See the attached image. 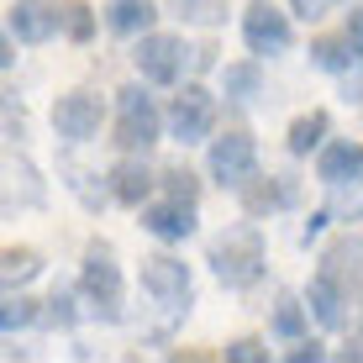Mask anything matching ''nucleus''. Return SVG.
<instances>
[{
	"label": "nucleus",
	"instance_id": "473e14b6",
	"mask_svg": "<svg viewBox=\"0 0 363 363\" xmlns=\"http://www.w3.org/2000/svg\"><path fill=\"white\" fill-rule=\"evenodd\" d=\"M327 221H337V216H332V206H321V211H311V216H306V227H300V242H306V247H311V242H316V237H321V232H327Z\"/></svg>",
	"mask_w": 363,
	"mask_h": 363
},
{
	"label": "nucleus",
	"instance_id": "393cba45",
	"mask_svg": "<svg viewBox=\"0 0 363 363\" xmlns=\"http://www.w3.org/2000/svg\"><path fill=\"white\" fill-rule=\"evenodd\" d=\"M32 321H43V306H37L32 295H21V290H6V300H0V332L16 337V332H27Z\"/></svg>",
	"mask_w": 363,
	"mask_h": 363
},
{
	"label": "nucleus",
	"instance_id": "f8f14e48",
	"mask_svg": "<svg viewBox=\"0 0 363 363\" xmlns=\"http://www.w3.org/2000/svg\"><path fill=\"white\" fill-rule=\"evenodd\" d=\"M353 300H358V295L347 290L332 269L316 264V274H311V284H306V306H311V316H316V327L342 332V327H347V306H353Z\"/></svg>",
	"mask_w": 363,
	"mask_h": 363
},
{
	"label": "nucleus",
	"instance_id": "dca6fc26",
	"mask_svg": "<svg viewBox=\"0 0 363 363\" xmlns=\"http://www.w3.org/2000/svg\"><path fill=\"white\" fill-rule=\"evenodd\" d=\"M321 269H332L337 279L347 284L358 300H363V232H342L321 247Z\"/></svg>",
	"mask_w": 363,
	"mask_h": 363
},
{
	"label": "nucleus",
	"instance_id": "c85d7f7f",
	"mask_svg": "<svg viewBox=\"0 0 363 363\" xmlns=\"http://www.w3.org/2000/svg\"><path fill=\"white\" fill-rule=\"evenodd\" d=\"M332 216L337 221H363V184H342V190H332Z\"/></svg>",
	"mask_w": 363,
	"mask_h": 363
},
{
	"label": "nucleus",
	"instance_id": "1a4fd4ad",
	"mask_svg": "<svg viewBox=\"0 0 363 363\" xmlns=\"http://www.w3.org/2000/svg\"><path fill=\"white\" fill-rule=\"evenodd\" d=\"M100 121H106V100H100V90H84V84H79V90H69V95L53 100V132L64 137L69 147L95 143Z\"/></svg>",
	"mask_w": 363,
	"mask_h": 363
},
{
	"label": "nucleus",
	"instance_id": "9b49d317",
	"mask_svg": "<svg viewBox=\"0 0 363 363\" xmlns=\"http://www.w3.org/2000/svg\"><path fill=\"white\" fill-rule=\"evenodd\" d=\"M200 206H190V200H174V195H153L137 216H143V232L147 237H158V242H190L195 227H200V216H195Z\"/></svg>",
	"mask_w": 363,
	"mask_h": 363
},
{
	"label": "nucleus",
	"instance_id": "f3484780",
	"mask_svg": "<svg viewBox=\"0 0 363 363\" xmlns=\"http://www.w3.org/2000/svg\"><path fill=\"white\" fill-rule=\"evenodd\" d=\"M311 306H306V295H290V290H279L274 295V311H269V337L274 342H300V337L311 332Z\"/></svg>",
	"mask_w": 363,
	"mask_h": 363
},
{
	"label": "nucleus",
	"instance_id": "ddd939ff",
	"mask_svg": "<svg viewBox=\"0 0 363 363\" xmlns=\"http://www.w3.org/2000/svg\"><path fill=\"white\" fill-rule=\"evenodd\" d=\"M6 27L21 37V48H43L64 32V11L48 0H11L6 6Z\"/></svg>",
	"mask_w": 363,
	"mask_h": 363
},
{
	"label": "nucleus",
	"instance_id": "f03ea898",
	"mask_svg": "<svg viewBox=\"0 0 363 363\" xmlns=\"http://www.w3.org/2000/svg\"><path fill=\"white\" fill-rule=\"evenodd\" d=\"M79 290H84V306H90L95 321H106V327H121V321H127V290H121L116 247L100 242V237L79 258Z\"/></svg>",
	"mask_w": 363,
	"mask_h": 363
},
{
	"label": "nucleus",
	"instance_id": "bb28decb",
	"mask_svg": "<svg viewBox=\"0 0 363 363\" xmlns=\"http://www.w3.org/2000/svg\"><path fill=\"white\" fill-rule=\"evenodd\" d=\"M58 11H64V37L69 43H79V48L95 43V11L84 6V0H64Z\"/></svg>",
	"mask_w": 363,
	"mask_h": 363
},
{
	"label": "nucleus",
	"instance_id": "412c9836",
	"mask_svg": "<svg viewBox=\"0 0 363 363\" xmlns=\"http://www.w3.org/2000/svg\"><path fill=\"white\" fill-rule=\"evenodd\" d=\"M84 316H90V306H84L79 284H58V290L43 300V321H48V327H58V332H74Z\"/></svg>",
	"mask_w": 363,
	"mask_h": 363
},
{
	"label": "nucleus",
	"instance_id": "6e6552de",
	"mask_svg": "<svg viewBox=\"0 0 363 363\" xmlns=\"http://www.w3.org/2000/svg\"><path fill=\"white\" fill-rule=\"evenodd\" d=\"M295 11H279L274 0H253L242 11V43L253 58H279L295 48V27H290Z\"/></svg>",
	"mask_w": 363,
	"mask_h": 363
},
{
	"label": "nucleus",
	"instance_id": "7ed1b4c3",
	"mask_svg": "<svg viewBox=\"0 0 363 363\" xmlns=\"http://www.w3.org/2000/svg\"><path fill=\"white\" fill-rule=\"evenodd\" d=\"M158 137H169V111L153 100L147 79L116 90V147L121 153H153Z\"/></svg>",
	"mask_w": 363,
	"mask_h": 363
},
{
	"label": "nucleus",
	"instance_id": "4468645a",
	"mask_svg": "<svg viewBox=\"0 0 363 363\" xmlns=\"http://www.w3.org/2000/svg\"><path fill=\"white\" fill-rule=\"evenodd\" d=\"M247 216H274V211H290L300 200V179L295 174H253V179L237 190Z\"/></svg>",
	"mask_w": 363,
	"mask_h": 363
},
{
	"label": "nucleus",
	"instance_id": "72a5a7b5",
	"mask_svg": "<svg viewBox=\"0 0 363 363\" xmlns=\"http://www.w3.org/2000/svg\"><path fill=\"white\" fill-rule=\"evenodd\" d=\"M337 79H342L337 95H342L347 106H363V69H347V74H337Z\"/></svg>",
	"mask_w": 363,
	"mask_h": 363
},
{
	"label": "nucleus",
	"instance_id": "c9c22d12",
	"mask_svg": "<svg viewBox=\"0 0 363 363\" xmlns=\"http://www.w3.org/2000/svg\"><path fill=\"white\" fill-rule=\"evenodd\" d=\"M342 32H347V37H353V43L363 48V6H353V11H347V21H342Z\"/></svg>",
	"mask_w": 363,
	"mask_h": 363
},
{
	"label": "nucleus",
	"instance_id": "a878e982",
	"mask_svg": "<svg viewBox=\"0 0 363 363\" xmlns=\"http://www.w3.org/2000/svg\"><path fill=\"white\" fill-rule=\"evenodd\" d=\"M158 190L174 195V200H190V206H200V174L190 164H169L158 169Z\"/></svg>",
	"mask_w": 363,
	"mask_h": 363
},
{
	"label": "nucleus",
	"instance_id": "cd10ccee",
	"mask_svg": "<svg viewBox=\"0 0 363 363\" xmlns=\"http://www.w3.org/2000/svg\"><path fill=\"white\" fill-rule=\"evenodd\" d=\"M6 179H11V184H21V206H43V184H37V169L27 164V158H11ZM11 200H16V190L6 195V206H11Z\"/></svg>",
	"mask_w": 363,
	"mask_h": 363
},
{
	"label": "nucleus",
	"instance_id": "aec40b11",
	"mask_svg": "<svg viewBox=\"0 0 363 363\" xmlns=\"http://www.w3.org/2000/svg\"><path fill=\"white\" fill-rule=\"evenodd\" d=\"M311 64L327 69V74H347V69L363 64V48H358L347 32H337V37H311Z\"/></svg>",
	"mask_w": 363,
	"mask_h": 363
},
{
	"label": "nucleus",
	"instance_id": "39448f33",
	"mask_svg": "<svg viewBox=\"0 0 363 363\" xmlns=\"http://www.w3.org/2000/svg\"><path fill=\"white\" fill-rule=\"evenodd\" d=\"M216 137V95L206 90L200 79H184L179 95L169 100V143L195 147Z\"/></svg>",
	"mask_w": 363,
	"mask_h": 363
},
{
	"label": "nucleus",
	"instance_id": "423d86ee",
	"mask_svg": "<svg viewBox=\"0 0 363 363\" xmlns=\"http://www.w3.org/2000/svg\"><path fill=\"white\" fill-rule=\"evenodd\" d=\"M143 295L153 300L158 311L169 316H184L195 306V279H190V264L174 253H147L143 258Z\"/></svg>",
	"mask_w": 363,
	"mask_h": 363
},
{
	"label": "nucleus",
	"instance_id": "f257e3e1",
	"mask_svg": "<svg viewBox=\"0 0 363 363\" xmlns=\"http://www.w3.org/2000/svg\"><path fill=\"white\" fill-rule=\"evenodd\" d=\"M206 264H211L221 290H253V284L264 279V269H269L264 232H258L253 221H237V227L216 232L211 247H206Z\"/></svg>",
	"mask_w": 363,
	"mask_h": 363
},
{
	"label": "nucleus",
	"instance_id": "4be33fe9",
	"mask_svg": "<svg viewBox=\"0 0 363 363\" xmlns=\"http://www.w3.org/2000/svg\"><path fill=\"white\" fill-rule=\"evenodd\" d=\"M221 95H227L232 106H253V100L264 95V69H258V58H242V64L221 69Z\"/></svg>",
	"mask_w": 363,
	"mask_h": 363
},
{
	"label": "nucleus",
	"instance_id": "9d476101",
	"mask_svg": "<svg viewBox=\"0 0 363 363\" xmlns=\"http://www.w3.org/2000/svg\"><path fill=\"white\" fill-rule=\"evenodd\" d=\"M106 190H111L116 206L143 211L147 200H153V190H158V169L147 164V153H121L116 164L106 169Z\"/></svg>",
	"mask_w": 363,
	"mask_h": 363
},
{
	"label": "nucleus",
	"instance_id": "f704fd0d",
	"mask_svg": "<svg viewBox=\"0 0 363 363\" xmlns=\"http://www.w3.org/2000/svg\"><path fill=\"white\" fill-rule=\"evenodd\" d=\"M16 43H21V37H16V32H11V27H6V32H0V69H6V74H11V69H16V58H21V53H16Z\"/></svg>",
	"mask_w": 363,
	"mask_h": 363
},
{
	"label": "nucleus",
	"instance_id": "e433bc0d",
	"mask_svg": "<svg viewBox=\"0 0 363 363\" xmlns=\"http://www.w3.org/2000/svg\"><path fill=\"white\" fill-rule=\"evenodd\" d=\"M337 358H347V363L363 358V342H342V347H337Z\"/></svg>",
	"mask_w": 363,
	"mask_h": 363
},
{
	"label": "nucleus",
	"instance_id": "5701e85b",
	"mask_svg": "<svg viewBox=\"0 0 363 363\" xmlns=\"http://www.w3.org/2000/svg\"><path fill=\"white\" fill-rule=\"evenodd\" d=\"M164 11L174 21H184V27H227V16H232V6L227 0H164Z\"/></svg>",
	"mask_w": 363,
	"mask_h": 363
},
{
	"label": "nucleus",
	"instance_id": "20e7f679",
	"mask_svg": "<svg viewBox=\"0 0 363 363\" xmlns=\"http://www.w3.org/2000/svg\"><path fill=\"white\" fill-rule=\"evenodd\" d=\"M195 58V48H184V37L179 32H143L137 37V48H132V64L137 74H143L147 84H164V90H179L184 84V64Z\"/></svg>",
	"mask_w": 363,
	"mask_h": 363
},
{
	"label": "nucleus",
	"instance_id": "6ab92c4d",
	"mask_svg": "<svg viewBox=\"0 0 363 363\" xmlns=\"http://www.w3.org/2000/svg\"><path fill=\"white\" fill-rule=\"evenodd\" d=\"M158 21V0H106V27L116 37H143Z\"/></svg>",
	"mask_w": 363,
	"mask_h": 363
},
{
	"label": "nucleus",
	"instance_id": "2eb2a0df",
	"mask_svg": "<svg viewBox=\"0 0 363 363\" xmlns=\"http://www.w3.org/2000/svg\"><path fill=\"white\" fill-rule=\"evenodd\" d=\"M316 184H327V190L363 184V143H353V137H327V147L316 153Z\"/></svg>",
	"mask_w": 363,
	"mask_h": 363
},
{
	"label": "nucleus",
	"instance_id": "2f4dec72",
	"mask_svg": "<svg viewBox=\"0 0 363 363\" xmlns=\"http://www.w3.org/2000/svg\"><path fill=\"white\" fill-rule=\"evenodd\" d=\"M337 6H342V0H290V11H295L300 21H321V16L337 11Z\"/></svg>",
	"mask_w": 363,
	"mask_h": 363
},
{
	"label": "nucleus",
	"instance_id": "7c9ffc66",
	"mask_svg": "<svg viewBox=\"0 0 363 363\" xmlns=\"http://www.w3.org/2000/svg\"><path fill=\"white\" fill-rule=\"evenodd\" d=\"M284 358H290V363H321V358H327V342H321V337H300Z\"/></svg>",
	"mask_w": 363,
	"mask_h": 363
},
{
	"label": "nucleus",
	"instance_id": "b1692460",
	"mask_svg": "<svg viewBox=\"0 0 363 363\" xmlns=\"http://www.w3.org/2000/svg\"><path fill=\"white\" fill-rule=\"evenodd\" d=\"M37 274H43V253H37V247H6V253H0V279H6V290H21Z\"/></svg>",
	"mask_w": 363,
	"mask_h": 363
},
{
	"label": "nucleus",
	"instance_id": "a211bd4d",
	"mask_svg": "<svg viewBox=\"0 0 363 363\" xmlns=\"http://www.w3.org/2000/svg\"><path fill=\"white\" fill-rule=\"evenodd\" d=\"M327 137H332V116L327 111H300V116L290 121V132H284V153L290 158H311V153H321L327 147Z\"/></svg>",
	"mask_w": 363,
	"mask_h": 363
},
{
	"label": "nucleus",
	"instance_id": "c756f323",
	"mask_svg": "<svg viewBox=\"0 0 363 363\" xmlns=\"http://www.w3.org/2000/svg\"><path fill=\"white\" fill-rule=\"evenodd\" d=\"M221 358H227V363H269V347L258 342V337H232Z\"/></svg>",
	"mask_w": 363,
	"mask_h": 363
},
{
	"label": "nucleus",
	"instance_id": "0eeeda50",
	"mask_svg": "<svg viewBox=\"0 0 363 363\" xmlns=\"http://www.w3.org/2000/svg\"><path fill=\"white\" fill-rule=\"evenodd\" d=\"M206 174L221 184V190H242V184L258 174V143H253V132L227 127V132L211 137V147H206Z\"/></svg>",
	"mask_w": 363,
	"mask_h": 363
}]
</instances>
